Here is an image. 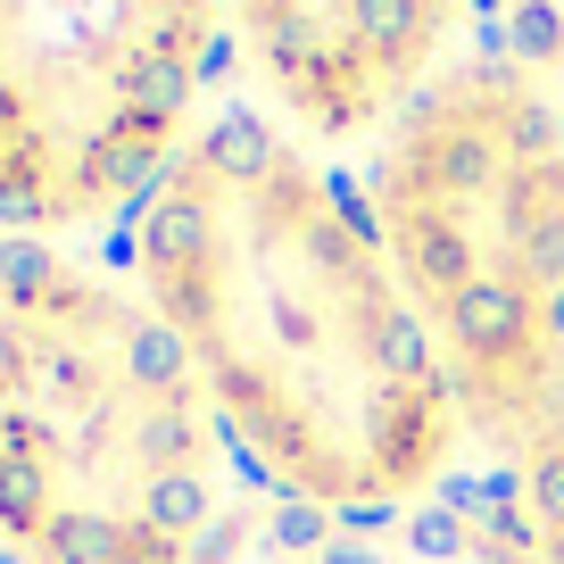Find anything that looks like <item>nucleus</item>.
Returning <instances> with one entry per match:
<instances>
[{
  "label": "nucleus",
  "mask_w": 564,
  "mask_h": 564,
  "mask_svg": "<svg viewBox=\"0 0 564 564\" xmlns=\"http://www.w3.org/2000/svg\"><path fill=\"white\" fill-rule=\"evenodd\" d=\"M133 291L192 357L232 457L324 514H399L465 441L457 373L373 216L249 108L133 208Z\"/></svg>",
  "instance_id": "nucleus-1"
},
{
  "label": "nucleus",
  "mask_w": 564,
  "mask_h": 564,
  "mask_svg": "<svg viewBox=\"0 0 564 564\" xmlns=\"http://www.w3.org/2000/svg\"><path fill=\"white\" fill-rule=\"evenodd\" d=\"M366 216L507 465L564 441V108L531 58L441 67L382 124Z\"/></svg>",
  "instance_id": "nucleus-2"
},
{
  "label": "nucleus",
  "mask_w": 564,
  "mask_h": 564,
  "mask_svg": "<svg viewBox=\"0 0 564 564\" xmlns=\"http://www.w3.org/2000/svg\"><path fill=\"white\" fill-rule=\"evenodd\" d=\"M225 448V423L159 307L67 258L0 540L25 564H192L216 523Z\"/></svg>",
  "instance_id": "nucleus-3"
},
{
  "label": "nucleus",
  "mask_w": 564,
  "mask_h": 564,
  "mask_svg": "<svg viewBox=\"0 0 564 564\" xmlns=\"http://www.w3.org/2000/svg\"><path fill=\"white\" fill-rule=\"evenodd\" d=\"M232 0H0V232L108 225L199 133Z\"/></svg>",
  "instance_id": "nucleus-4"
},
{
  "label": "nucleus",
  "mask_w": 564,
  "mask_h": 564,
  "mask_svg": "<svg viewBox=\"0 0 564 564\" xmlns=\"http://www.w3.org/2000/svg\"><path fill=\"white\" fill-rule=\"evenodd\" d=\"M465 0H232L249 67L307 141L382 133L432 75Z\"/></svg>",
  "instance_id": "nucleus-5"
},
{
  "label": "nucleus",
  "mask_w": 564,
  "mask_h": 564,
  "mask_svg": "<svg viewBox=\"0 0 564 564\" xmlns=\"http://www.w3.org/2000/svg\"><path fill=\"white\" fill-rule=\"evenodd\" d=\"M67 265L58 241L0 232V498L25 465L34 432V390H42V333H51V282Z\"/></svg>",
  "instance_id": "nucleus-6"
},
{
  "label": "nucleus",
  "mask_w": 564,
  "mask_h": 564,
  "mask_svg": "<svg viewBox=\"0 0 564 564\" xmlns=\"http://www.w3.org/2000/svg\"><path fill=\"white\" fill-rule=\"evenodd\" d=\"M523 474H531V523H523V540H531V556H540V564H564V441L547 448V457H531Z\"/></svg>",
  "instance_id": "nucleus-7"
}]
</instances>
